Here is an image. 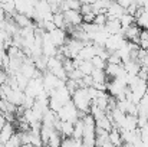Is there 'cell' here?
<instances>
[{"mask_svg":"<svg viewBox=\"0 0 148 147\" xmlns=\"http://www.w3.org/2000/svg\"><path fill=\"white\" fill-rule=\"evenodd\" d=\"M91 78H92L94 84H105L108 81V78L105 75V71H102V69H94L92 74H91Z\"/></svg>","mask_w":148,"mask_h":147,"instance_id":"7","label":"cell"},{"mask_svg":"<svg viewBox=\"0 0 148 147\" xmlns=\"http://www.w3.org/2000/svg\"><path fill=\"white\" fill-rule=\"evenodd\" d=\"M81 147H88V146H85V144H82V146H81Z\"/></svg>","mask_w":148,"mask_h":147,"instance_id":"14","label":"cell"},{"mask_svg":"<svg viewBox=\"0 0 148 147\" xmlns=\"http://www.w3.org/2000/svg\"><path fill=\"white\" fill-rule=\"evenodd\" d=\"M92 65H94V68L95 69H105L106 68V61L105 59H102V58H99V56H95V58H92Z\"/></svg>","mask_w":148,"mask_h":147,"instance_id":"12","label":"cell"},{"mask_svg":"<svg viewBox=\"0 0 148 147\" xmlns=\"http://www.w3.org/2000/svg\"><path fill=\"white\" fill-rule=\"evenodd\" d=\"M82 136H84V123H82V118H78L73 123V134H72V137H75L78 140H82Z\"/></svg>","mask_w":148,"mask_h":147,"instance_id":"9","label":"cell"},{"mask_svg":"<svg viewBox=\"0 0 148 147\" xmlns=\"http://www.w3.org/2000/svg\"><path fill=\"white\" fill-rule=\"evenodd\" d=\"M53 25L56 29H63L66 28V22H65V17H63V13L62 12H58V13H53V19H52Z\"/></svg>","mask_w":148,"mask_h":147,"instance_id":"8","label":"cell"},{"mask_svg":"<svg viewBox=\"0 0 148 147\" xmlns=\"http://www.w3.org/2000/svg\"><path fill=\"white\" fill-rule=\"evenodd\" d=\"M60 143H62V137H60V134H59L56 130H52V133H50L49 140H48V144H46V146L60 147Z\"/></svg>","mask_w":148,"mask_h":147,"instance_id":"10","label":"cell"},{"mask_svg":"<svg viewBox=\"0 0 148 147\" xmlns=\"http://www.w3.org/2000/svg\"><path fill=\"white\" fill-rule=\"evenodd\" d=\"M14 133H16V131H14V126L10 124V123H6V124L3 126L1 131H0V144H6V143L13 137Z\"/></svg>","mask_w":148,"mask_h":147,"instance_id":"4","label":"cell"},{"mask_svg":"<svg viewBox=\"0 0 148 147\" xmlns=\"http://www.w3.org/2000/svg\"><path fill=\"white\" fill-rule=\"evenodd\" d=\"M7 78H9L7 72H6L3 68H0V87H1V85H4V84L7 82Z\"/></svg>","mask_w":148,"mask_h":147,"instance_id":"13","label":"cell"},{"mask_svg":"<svg viewBox=\"0 0 148 147\" xmlns=\"http://www.w3.org/2000/svg\"><path fill=\"white\" fill-rule=\"evenodd\" d=\"M13 20H14V23L17 25L19 29L29 28V26H33V25H35L30 17H27L26 14H22V13H16V14L13 16Z\"/></svg>","mask_w":148,"mask_h":147,"instance_id":"5","label":"cell"},{"mask_svg":"<svg viewBox=\"0 0 148 147\" xmlns=\"http://www.w3.org/2000/svg\"><path fill=\"white\" fill-rule=\"evenodd\" d=\"M63 17H65L66 25H71V26H75V28L82 25V14L79 12L66 10V12H63Z\"/></svg>","mask_w":148,"mask_h":147,"instance_id":"3","label":"cell"},{"mask_svg":"<svg viewBox=\"0 0 148 147\" xmlns=\"http://www.w3.org/2000/svg\"><path fill=\"white\" fill-rule=\"evenodd\" d=\"M109 143L115 147H121L122 146V139H121V131L115 127L111 128L109 131Z\"/></svg>","mask_w":148,"mask_h":147,"instance_id":"6","label":"cell"},{"mask_svg":"<svg viewBox=\"0 0 148 147\" xmlns=\"http://www.w3.org/2000/svg\"><path fill=\"white\" fill-rule=\"evenodd\" d=\"M56 115H58V118L60 120V121H68V123H75L78 118H79V111L75 108V105L72 104V99L68 102V104H65L58 112H56Z\"/></svg>","mask_w":148,"mask_h":147,"instance_id":"1","label":"cell"},{"mask_svg":"<svg viewBox=\"0 0 148 147\" xmlns=\"http://www.w3.org/2000/svg\"><path fill=\"white\" fill-rule=\"evenodd\" d=\"M49 35L50 42L53 43L55 48H62L65 43H66V39H68V33L63 30V29H55L53 32L48 33Z\"/></svg>","mask_w":148,"mask_h":147,"instance_id":"2","label":"cell"},{"mask_svg":"<svg viewBox=\"0 0 148 147\" xmlns=\"http://www.w3.org/2000/svg\"><path fill=\"white\" fill-rule=\"evenodd\" d=\"M82 146V140H78L75 137H68V139H62L60 147H81Z\"/></svg>","mask_w":148,"mask_h":147,"instance_id":"11","label":"cell"}]
</instances>
